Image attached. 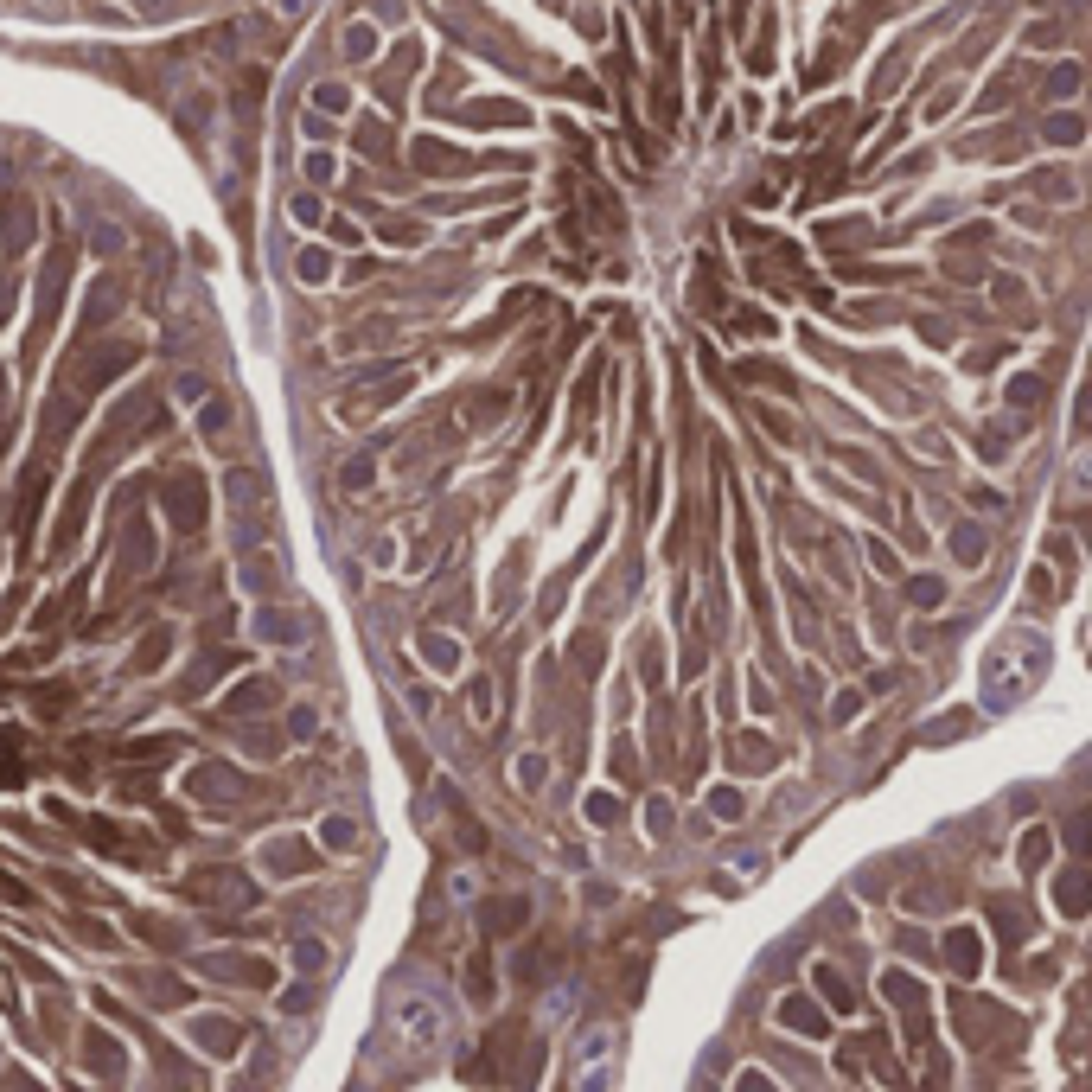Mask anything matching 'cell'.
<instances>
[{"label":"cell","instance_id":"6da1fadb","mask_svg":"<svg viewBox=\"0 0 1092 1092\" xmlns=\"http://www.w3.org/2000/svg\"><path fill=\"white\" fill-rule=\"evenodd\" d=\"M1047 671V646L1035 639V632H1010V639H997L984 658V703L1003 709V703H1022V696L1042 684Z\"/></svg>","mask_w":1092,"mask_h":1092},{"label":"cell","instance_id":"7a4b0ae2","mask_svg":"<svg viewBox=\"0 0 1092 1092\" xmlns=\"http://www.w3.org/2000/svg\"><path fill=\"white\" fill-rule=\"evenodd\" d=\"M614 1067H620V1035L607 1022L575 1042V1092H614Z\"/></svg>","mask_w":1092,"mask_h":1092},{"label":"cell","instance_id":"3957f363","mask_svg":"<svg viewBox=\"0 0 1092 1092\" xmlns=\"http://www.w3.org/2000/svg\"><path fill=\"white\" fill-rule=\"evenodd\" d=\"M185 894H192V901H217V908H249V901H256V882L237 876V869H199V876H185Z\"/></svg>","mask_w":1092,"mask_h":1092},{"label":"cell","instance_id":"277c9868","mask_svg":"<svg viewBox=\"0 0 1092 1092\" xmlns=\"http://www.w3.org/2000/svg\"><path fill=\"white\" fill-rule=\"evenodd\" d=\"M882 997L908 1015V1035H914V1042H926V990L914 984L908 971H882Z\"/></svg>","mask_w":1092,"mask_h":1092},{"label":"cell","instance_id":"5b68a950","mask_svg":"<svg viewBox=\"0 0 1092 1092\" xmlns=\"http://www.w3.org/2000/svg\"><path fill=\"white\" fill-rule=\"evenodd\" d=\"M167 505H173V524H179V530H199L205 524V479L199 473H173Z\"/></svg>","mask_w":1092,"mask_h":1092},{"label":"cell","instance_id":"8992f818","mask_svg":"<svg viewBox=\"0 0 1092 1092\" xmlns=\"http://www.w3.org/2000/svg\"><path fill=\"white\" fill-rule=\"evenodd\" d=\"M946 965H952L958 978H978V965H984V939L971 933V926H952V933H946Z\"/></svg>","mask_w":1092,"mask_h":1092},{"label":"cell","instance_id":"52a82bcc","mask_svg":"<svg viewBox=\"0 0 1092 1092\" xmlns=\"http://www.w3.org/2000/svg\"><path fill=\"white\" fill-rule=\"evenodd\" d=\"M1054 901H1061L1067 920H1079V914L1092 908V876H1086V869H1067V876H1054Z\"/></svg>","mask_w":1092,"mask_h":1092},{"label":"cell","instance_id":"ba28073f","mask_svg":"<svg viewBox=\"0 0 1092 1092\" xmlns=\"http://www.w3.org/2000/svg\"><path fill=\"white\" fill-rule=\"evenodd\" d=\"M812 984H818V997L831 1003L837 1015H850V1010H856V990H850V978H844L837 965H812Z\"/></svg>","mask_w":1092,"mask_h":1092},{"label":"cell","instance_id":"9c48e42d","mask_svg":"<svg viewBox=\"0 0 1092 1092\" xmlns=\"http://www.w3.org/2000/svg\"><path fill=\"white\" fill-rule=\"evenodd\" d=\"M780 1022H786L792 1035H824V1029H831V1022H824V1010H818L812 997H786V1003H780Z\"/></svg>","mask_w":1092,"mask_h":1092},{"label":"cell","instance_id":"30bf717a","mask_svg":"<svg viewBox=\"0 0 1092 1092\" xmlns=\"http://www.w3.org/2000/svg\"><path fill=\"white\" fill-rule=\"evenodd\" d=\"M524 920H530V901H524V894H511V901H493V908H486V933H518Z\"/></svg>","mask_w":1092,"mask_h":1092},{"label":"cell","instance_id":"8fae6325","mask_svg":"<svg viewBox=\"0 0 1092 1092\" xmlns=\"http://www.w3.org/2000/svg\"><path fill=\"white\" fill-rule=\"evenodd\" d=\"M728 760H748V773H767V767H773V741L735 735V741H728Z\"/></svg>","mask_w":1092,"mask_h":1092},{"label":"cell","instance_id":"7c38bea8","mask_svg":"<svg viewBox=\"0 0 1092 1092\" xmlns=\"http://www.w3.org/2000/svg\"><path fill=\"white\" fill-rule=\"evenodd\" d=\"M269 703H281V691H275V684H243V691H237L224 709H231V716H243V709H269Z\"/></svg>","mask_w":1092,"mask_h":1092},{"label":"cell","instance_id":"4fadbf2b","mask_svg":"<svg viewBox=\"0 0 1092 1092\" xmlns=\"http://www.w3.org/2000/svg\"><path fill=\"white\" fill-rule=\"evenodd\" d=\"M1042 135L1054 141V147H1074V141H1086V122H1079V115H1047Z\"/></svg>","mask_w":1092,"mask_h":1092},{"label":"cell","instance_id":"5bb4252c","mask_svg":"<svg viewBox=\"0 0 1092 1092\" xmlns=\"http://www.w3.org/2000/svg\"><path fill=\"white\" fill-rule=\"evenodd\" d=\"M990 914H997V933H1003V946H1015V939L1029 933V920H1022V908H1015V901H990Z\"/></svg>","mask_w":1092,"mask_h":1092},{"label":"cell","instance_id":"9a60e30c","mask_svg":"<svg viewBox=\"0 0 1092 1092\" xmlns=\"http://www.w3.org/2000/svg\"><path fill=\"white\" fill-rule=\"evenodd\" d=\"M952 556H958V562H978V556H984V530H978V524H958V530H952Z\"/></svg>","mask_w":1092,"mask_h":1092},{"label":"cell","instance_id":"2e32d148","mask_svg":"<svg viewBox=\"0 0 1092 1092\" xmlns=\"http://www.w3.org/2000/svg\"><path fill=\"white\" fill-rule=\"evenodd\" d=\"M908 600H914V607H939V600H946V582H939V575H914Z\"/></svg>","mask_w":1092,"mask_h":1092},{"label":"cell","instance_id":"e0dca14e","mask_svg":"<svg viewBox=\"0 0 1092 1092\" xmlns=\"http://www.w3.org/2000/svg\"><path fill=\"white\" fill-rule=\"evenodd\" d=\"M422 652H429L441 671H454V664H461V646H454V639H441V632H422Z\"/></svg>","mask_w":1092,"mask_h":1092},{"label":"cell","instance_id":"ac0fdd59","mask_svg":"<svg viewBox=\"0 0 1092 1092\" xmlns=\"http://www.w3.org/2000/svg\"><path fill=\"white\" fill-rule=\"evenodd\" d=\"M466 990H473V1003H493V965H486V952L466 965Z\"/></svg>","mask_w":1092,"mask_h":1092},{"label":"cell","instance_id":"d6986e66","mask_svg":"<svg viewBox=\"0 0 1092 1092\" xmlns=\"http://www.w3.org/2000/svg\"><path fill=\"white\" fill-rule=\"evenodd\" d=\"M1067 844H1074L1079 856H1086V850H1092V805H1079V812L1067 818Z\"/></svg>","mask_w":1092,"mask_h":1092},{"label":"cell","instance_id":"ffe728a7","mask_svg":"<svg viewBox=\"0 0 1092 1092\" xmlns=\"http://www.w3.org/2000/svg\"><path fill=\"white\" fill-rule=\"evenodd\" d=\"M543 780H550V760H543V755H524V760H518V786H524V792H537Z\"/></svg>","mask_w":1092,"mask_h":1092},{"label":"cell","instance_id":"44dd1931","mask_svg":"<svg viewBox=\"0 0 1092 1092\" xmlns=\"http://www.w3.org/2000/svg\"><path fill=\"white\" fill-rule=\"evenodd\" d=\"M1047 850H1054V837H1047V831H1029V837H1022V869H1042Z\"/></svg>","mask_w":1092,"mask_h":1092},{"label":"cell","instance_id":"7402d4cb","mask_svg":"<svg viewBox=\"0 0 1092 1092\" xmlns=\"http://www.w3.org/2000/svg\"><path fill=\"white\" fill-rule=\"evenodd\" d=\"M167 646H173V632H154V639H141L135 671H154V658H167Z\"/></svg>","mask_w":1092,"mask_h":1092},{"label":"cell","instance_id":"603a6c76","mask_svg":"<svg viewBox=\"0 0 1092 1092\" xmlns=\"http://www.w3.org/2000/svg\"><path fill=\"white\" fill-rule=\"evenodd\" d=\"M709 812L735 824V818H741V792H735V786H716V792H709Z\"/></svg>","mask_w":1092,"mask_h":1092},{"label":"cell","instance_id":"cb8c5ba5","mask_svg":"<svg viewBox=\"0 0 1092 1092\" xmlns=\"http://www.w3.org/2000/svg\"><path fill=\"white\" fill-rule=\"evenodd\" d=\"M1035 192H1047V199H1061V205H1074V192H1079V185L1067 179V173H1047V179H1035Z\"/></svg>","mask_w":1092,"mask_h":1092},{"label":"cell","instance_id":"d4e9b609","mask_svg":"<svg viewBox=\"0 0 1092 1092\" xmlns=\"http://www.w3.org/2000/svg\"><path fill=\"white\" fill-rule=\"evenodd\" d=\"M466 703H473V723H493V684H486V677L466 691Z\"/></svg>","mask_w":1092,"mask_h":1092},{"label":"cell","instance_id":"484cf974","mask_svg":"<svg viewBox=\"0 0 1092 1092\" xmlns=\"http://www.w3.org/2000/svg\"><path fill=\"white\" fill-rule=\"evenodd\" d=\"M856 709H862V691H837L831 696V723H856Z\"/></svg>","mask_w":1092,"mask_h":1092},{"label":"cell","instance_id":"4316f807","mask_svg":"<svg viewBox=\"0 0 1092 1092\" xmlns=\"http://www.w3.org/2000/svg\"><path fill=\"white\" fill-rule=\"evenodd\" d=\"M639 773V755H632V741H614V780H632Z\"/></svg>","mask_w":1092,"mask_h":1092},{"label":"cell","instance_id":"83f0119b","mask_svg":"<svg viewBox=\"0 0 1092 1092\" xmlns=\"http://www.w3.org/2000/svg\"><path fill=\"white\" fill-rule=\"evenodd\" d=\"M741 377H748V384H773V390H786V370H773V365H741Z\"/></svg>","mask_w":1092,"mask_h":1092},{"label":"cell","instance_id":"f1b7e54d","mask_svg":"<svg viewBox=\"0 0 1092 1092\" xmlns=\"http://www.w3.org/2000/svg\"><path fill=\"white\" fill-rule=\"evenodd\" d=\"M588 818H594V824H614V818H620L614 792H594V799H588Z\"/></svg>","mask_w":1092,"mask_h":1092},{"label":"cell","instance_id":"f546056e","mask_svg":"<svg viewBox=\"0 0 1092 1092\" xmlns=\"http://www.w3.org/2000/svg\"><path fill=\"white\" fill-rule=\"evenodd\" d=\"M1047 90H1054V96H1074V90H1079V64H1061V71L1047 78Z\"/></svg>","mask_w":1092,"mask_h":1092},{"label":"cell","instance_id":"4dcf8cb0","mask_svg":"<svg viewBox=\"0 0 1092 1092\" xmlns=\"http://www.w3.org/2000/svg\"><path fill=\"white\" fill-rule=\"evenodd\" d=\"M735 333L760 338V333H773V320H767V313H735Z\"/></svg>","mask_w":1092,"mask_h":1092},{"label":"cell","instance_id":"1f68e13d","mask_svg":"<svg viewBox=\"0 0 1092 1092\" xmlns=\"http://www.w3.org/2000/svg\"><path fill=\"white\" fill-rule=\"evenodd\" d=\"M1035 397H1042V377H1015L1010 384V402H1035Z\"/></svg>","mask_w":1092,"mask_h":1092},{"label":"cell","instance_id":"d6a6232c","mask_svg":"<svg viewBox=\"0 0 1092 1092\" xmlns=\"http://www.w3.org/2000/svg\"><path fill=\"white\" fill-rule=\"evenodd\" d=\"M1074 434H1092V384L1079 390V416H1074Z\"/></svg>","mask_w":1092,"mask_h":1092},{"label":"cell","instance_id":"836d02e7","mask_svg":"<svg viewBox=\"0 0 1092 1092\" xmlns=\"http://www.w3.org/2000/svg\"><path fill=\"white\" fill-rule=\"evenodd\" d=\"M869 562H876V569H882V575H894V550H888V543H882V537H876V543H869Z\"/></svg>","mask_w":1092,"mask_h":1092},{"label":"cell","instance_id":"e575fe53","mask_svg":"<svg viewBox=\"0 0 1092 1092\" xmlns=\"http://www.w3.org/2000/svg\"><path fill=\"white\" fill-rule=\"evenodd\" d=\"M652 831H658V837L671 831V805H664V799H652Z\"/></svg>","mask_w":1092,"mask_h":1092},{"label":"cell","instance_id":"d590c367","mask_svg":"<svg viewBox=\"0 0 1092 1092\" xmlns=\"http://www.w3.org/2000/svg\"><path fill=\"white\" fill-rule=\"evenodd\" d=\"M735 1092H773V1086H767V1074H741Z\"/></svg>","mask_w":1092,"mask_h":1092}]
</instances>
